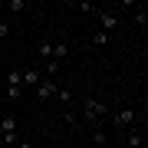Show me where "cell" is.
Listing matches in <instances>:
<instances>
[{
    "label": "cell",
    "mask_w": 148,
    "mask_h": 148,
    "mask_svg": "<svg viewBox=\"0 0 148 148\" xmlns=\"http://www.w3.org/2000/svg\"><path fill=\"white\" fill-rule=\"evenodd\" d=\"M0 142H3V145H16V142H20V135H16V119L13 115L0 119Z\"/></svg>",
    "instance_id": "3"
},
{
    "label": "cell",
    "mask_w": 148,
    "mask_h": 148,
    "mask_svg": "<svg viewBox=\"0 0 148 148\" xmlns=\"http://www.w3.org/2000/svg\"><path fill=\"white\" fill-rule=\"evenodd\" d=\"M56 89H59V82L43 76V79L36 82V99H53V95H56Z\"/></svg>",
    "instance_id": "7"
},
{
    "label": "cell",
    "mask_w": 148,
    "mask_h": 148,
    "mask_svg": "<svg viewBox=\"0 0 148 148\" xmlns=\"http://www.w3.org/2000/svg\"><path fill=\"white\" fill-rule=\"evenodd\" d=\"M36 56L43 59V63H49V59H53V40H40V46H36Z\"/></svg>",
    "instance_id": "9"
},
{
    "label": "cell",
    "mask_w": 148,
    "mask_h": 148,
    "mask_svg": "<svg viewBox=\"0 0 148 148\" xmlns=\"http://www.w3.org/2000/svg\"><path fill=\"white\" fill-rule=\"evenodd\" d=\"M109 40H112V33H106V30H95L92 33V43H95V46H109Z\"/></svg>",
    "instance_id": "12"
},
{
    "label": "cell",
    "mask_w": 148,
    "mask_h": 148,
    "mask_svg": "<svg viewBox=\"0 0 148 148\" xmlns=\"http://www.w3.org/2000/svg\"><path fill=\"white\" fill-rule=\"evenodd\" d=\"M82 115L89 119L92 125H99V122L106 119V115H112V112H109L106 102H99V99H86V102H82Z\"/></svg>",
    "instance_id": "1"
},
{
    "label": "cell",
    "mask_w": 148,
    "mask_h": 148,
    "mask_svg": "<svg viewBox=\"0 0 148 148\" xmlns=\"http://www.w3.org/2000/svg\"><path fill=\"white\" fill-rule=\"evenodd\" d=\"M102 145H109V132H106V128H95V132H92V145H89V148H102Z\"/></svg>",
    "instance_id": "11"
},
{
    "label": "cell",
    "mask_w": 148,
    "mask_h": 148,
    "mask_svg": "<svg viewBox=\"0 0 148 148\" xmlns=\"http://www.w3.org/2000/svg\"><path fill=\"white\" fill-rule=\"evenodd\" d=\"M53 99H59V102H63V106H69V102H73V89H63V86H59Z\"/></svg>",
    "instance_id": "13"
},
{
    "label": "cell",
    "mask_w": 148,
    "mask_h": 148,
    "mask_svg": "<svg viewBox=\"0 0 148 148\" xmlns=\"http://www.w3.org/2000/svg\"><path fill=\"white\" fill-rule=\"evenodd\" d=\"M102 148H109V145H102Z\"/></svg>",
    "instance_id": "19"
},
{
    "label": "cell",
    "mask_w": 148,
    "mask_h": 148,
    "mask_svg": "<svg viewBox=\"0 0 148 148\" xmlns=\"http://www.w3.org/2000/svg\"><path fill=\"white\" fill-rule=\"evenodd\" d=\"M135 122H138V112H135L132 106H125V109H119L115 115H112V125H115V128H132Z\"/></svg>",
    "instance_id": "4"
},
{
    "label": "cell",
    "mask_w": 148,
    "mask_h": 148,
    "mask_svg": "<svg viewBox=\"0 0 148 148\" xmlns=\"http://www.w3.org/2000/svg\"><path fill=\"white\" fill-rule=\"evenodd\" d=\"M10 10H27V0H10Z\"/></svg>",
    "instance_id": "16"
},
{
    "label": "cell",
    "mask_w": 148,
    "mask_h": 148,
    "mask_svg": "<svg viewBox=\"0 0 148 148\" xmlns=\"http://www.w3.org/2000/svg\"><path fill=\"white\" fill-rule=\"evenodd\" d=\"M142 145H145V138H142V132L132 125V128L125 132V148H142Z\"/></svg>",
    "instance_id": "8"
},
{
    "label": "cell",
    "mask_w": 148,
    "mask_h": 148,
    "mask_svg": "<svg viewBox=\"0 0 148 148\" xmlns=\"http://www.w3.org/2000/svg\"><path fill=\"white\" fill-rule=\"evenodd\" d=\"M7 33H10V23H3V20H0V40H3Z\"/></svg>",
    "instance_id": "17"
},
{
    "label": "cell",
    "mask_w": 148,
    "mask_h": 148,
    "mask_svg": "<svg viewBox=\"0 0 148 148\" xmlns=\"http://www.w3.org/2000/svg\"><path fill=\"white\" fill-rule=\"evenodd\" d=\"M145 20H148L145 7H142V3H135V23H142V27H145Z\"/></svg>",
    "instance_id": "14"
},
{
    "label": "cell",
    "mask_w": 148,
    "mask_h": 148,
    "mask_svg": "<svg viewBox=\"0 0 148 148\" xmlns=\"http://www.w3.org/2000/svg\"><path fill=\"white\" fill-rule=\"evenodd\" d=\"M66 56H69V43H66V40H59V43H53V59H56V63H63Z\"/></svg>",
    "instance_id": "10"
},
{
    "label": "cell",
    "mask_w": 148,
    "mask_h": 148,
    "mask_svg": "<svg viewBox=\"0 0 148 148\" xmlns=\"http://www.w3.org/2000/svg\"><path fill=\"white\" fill-rule=\"evenodd\" d=\"M20 79H23V89H30V86H36V82L43 79V69H40V63L20 66Z\"/></svg>",
    "instance_id": "6"
},
{
    "label": "cell",
    "mask_w": 148,
    "mask_h": 148,
    "mask_svg": "<svg viewBox=\"0 0 148 148\" xmlns=\"http://www.w3.org/2000/svg\"><path fill=\"white\" fill-rule=\"evenodd\" d=\"M92 13L99 16V23H102L99 30H106V33H112V30L119 27V13H112V10H106V7H92Z\"/></svg>",
    "instance_id": "5"
},
{
    "label": "cell",
    "mask_w": 148,
    "mask_h": 148,
    "mask_svg": "<svg viewBox=\"0 0 148 148\" xmlns=\"http://www.w3.org/2000/svg\"><path fill=\"white\" fill-rule=\"evenodd\" d=\"M13 148H33V142H23V138H20V142H16Z\"/></svg>",
    "instance_id": "18"
},
{
    "label": "cell",
    "mask_w": 148,
    "mask_h": 148,
    "mask_svg": "<svg viewBox=\"0 0 148 148\" xmlns=\"http://www.w3.org/2000/svg\"><path fill=\"white\" fill-rule=\"evenodd\" d=\"M7 95H10V102H16L23 95V79H20V66H10V73H7Z\"/></svg>",
    "instance_id": "2"
},
{
    "label": "cell",
    "mask_w": 148,
    "mask_h": 148,
    "mask_svg": "<svg viewBox=\"0 0 148 148\" xmlns=\"http://www.w3.org/2000/svg\"><path fill=\"white\" fill-rule=\"evenodd\" d=\"M76 119H79V115H76V112H69V109L63 112V122H66V125H76Z\"/></svg>",
    "instance_id": "15"
}]
</instances>
